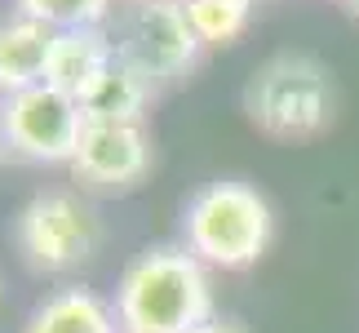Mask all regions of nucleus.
I'll list each match as a JSON object with an SVG mask.
<instances>
[{"mask_svg":"<svg viewBox=\"0 0 359 333\" xmlns=\"http://www.w3.org/2000/svg\"><path fill=\"white\" fill-rule=\"evenodd\" d=\"M111 307L124 333H191L213 320L209 267L187 244H151L124 267Z\"/></svg>","mask_w":359,"mask_h":333,"instance_id":"f257e3e1","label":"nucleus"},{"mask_svg":"<svg viewBox=\"0 0 359 333\" xmlns=\"http://www.w3.org/2000/svg\"><path fill=\"white\" fill-rule=\"evenodd\" d=\"M244 111L266 138H280V143L315 138L337 116L333 72L311 53H275L248 76Z\"/></svg>","mask_w":359,"mask_h":333,"instance_id":"f03ea898","label":"nucleus"},{"mask_svg":"<svg viewBox=\"0 0 359 333\" xmlns=\"http://www.w3.org/2000/svg\"><path fill=\"white\" fill-rule=\"evenodd\" d=\"M275 231L271 204L257 187L248 183H209L187 200L182 209V244L204 267L244 271L266 254Z\"/></svg>","mask_w":359,"mask_h":333,"instance_id":"7ed1b4c3","label":"nucleus"},{"mask_svg":"<svg viewBox=\"0 0 359 333\" xmlns=\"http://www.w3.org/2000/svg\"><path fill=\"white\" fill-rule=\"evenodd\" d=\"M102 227L76 191H36L13 214V249L32 271L62 275L76 271L98 254Z\"/></svg>","mask_w":359,"mask_h":333,"instance_id":"20e7f679","label":"nucleus"},{"mask_svg":"<svg viewBox=\"0 0 359 333\" xmlns=\"http://www.w3.org/2000/svg\"><path fill=\"white\" fill-rule=\"evenodd\" d=\"M111 40H116V53L151 89L182 80L200 63V49H204L182 13V0H129L116 18Z\"/></svg>","mask_w":359,"mask_h":333,"instance_id":"39448f33","label":"nucleus"},{"mask_svg":"<svg viewBox=\"0 0 359 333\" xmlns=\"http://www.w3.org/2000/svg\"><path fill=\"white\" fill-rule=\"evenodd\" d=\"M85 107L72 93L53 85H32L22 93L0 98V129L13 160L32 164H72L80 138H85Z\"/></svg>","mask_w":359,"mask_h":333,"instance_id":"423d86ee","label":"nucleus"},{"mask_svg":"<svg viewBox=\"0 0 359 333\" xmlns=\"http://www.w3.org/2000/svg\"><path fill=\"white\" fill-rule=\"evenodd\" d=\"M151 169V138L142 124H85L72 174L89 191H129Z\"/></svg>","mask_w":359,"mask_h":333,"instance_id":"0eeeda50","label":"nucleus"},{"mask_svg":"<svg viewBox=\"0 0 359 333\" xmlns=\"http://www.w3.org/2000/svg\"><path fill=\"white\" fill-rule=\"evenodd\" d=\"M116 63V40L107 27H76V32H58L53 36V53H49V76L45 85L85 98L98 80L111 72Z\"/></svg>","mask_w":359,"mask_h":333,"instance_id":"6e6552de","label":"nucleus"},{"mask_svg":"<svg viewBox=\"0 0 359 333\" xmlns=\"http://www.w3.org/2000/svg\"><path fill=\"white\" fill-rule=\"evenodd\" d=\"M53 36L58 32H49L36 18H22V13L0 18V98L22 93L32 85H45Z\"/></svg>","mask_w":359,"mask_h":333,"instance_id":"1a4fd4ad","label":"nucleus"},{"mask_svg":"<svg viewBox=\"0 0 359 333\" xmlns=\"http://www.w3.org/2000/svg\"><path fill=\"white\" fill-rule=\"evenodd\" d=\"M22 333H124L116 320V307L102 302L93 289H58L32 311V320L22 325Z\"/></svg>","mask_w":359,"mask_h":333,"instance_id":"9d476101","label":"nucleus"},{"mask_svg":"<svg viewBox=\"0 0 359 333\" xmlns=\"http://www.w3.org/2000/svg\"><path fill=\"white\" fill-rule=\"evenodd\" d=\"M151 93H156V89H151L147 80L116 53L111 72H107L98 85L80 98V107H85V120L89 124H142Z\"/></svg>","mask_w":359,"mask_h":333,"instance_id":"9b49d317","label":"nucleus"},{"mask_svg":"<svg viewBox=\"0 0 359 333\" xmlns=\"http://www.w3.org/2000/svg\"><path fill=\"white\" fill-rule=\"evenodd\" d=\"M182 13L200 45H231L253 18V0H182Z\"/></svg>","mask_w":359,"mask_h":333,"instance_id":"f8f14e48","label":"nucleus"},{"mask_svg":"<svg viewBox=\"0 0 359 333\" xmlns=\"http://www.w3.org/2000/svg\"><path fill=\"white\" fill-rule=\"evenodd\" d=\"M13 13L45 22L49 32H76V27H102L111 18V0H13Z\"/></svg>","mask_w":359,"mask_h":333,"instance_id":"ddd939ff","label":"nucleus"},{"mask_svg":"<svg viewBox=\"0 0 359 333\" xmlns=\"http://www.w3.org/2000/svg\"><path fill=\"white\" fill-rule=\"evenodd\" d=\"M191 333H244V329L231 325V320H217V315H213V320H204L200 329H191Z\"/></svg>","mask_w":359,"mask_h":333,"instance_id":"4468645a","label":"nucleus"},{"mask_svg":"<svg viewBox=\"0 0 359 333\" xmlns=\"http://www.w3.org/2000/svg\"><path fill=\"white\" fill-rule=\"evenodd\" d=\"M5 160H13V151H9V143H5V129H0V164Z\"/></svg>","mask_w":359,"mask_h":333,"instance_id":"2eb2a0df","label":"nucleus"},{"mask_svg":"<svg viewBox=\"0 0 359 333\" xmlns=\"http://www.w3.org/2000/svg\"><path fill=\"white\" fill-rule=\"evenodd\" d=\"M346 9H351V13H359V0H346Z\"/></svg>","mask_w":359,"mask_h":333,"instance_id":"dca6fc26","label":"nucleus"}]
</instances>
